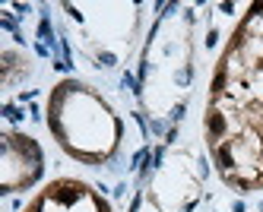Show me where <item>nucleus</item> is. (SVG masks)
I'll return each instance as SVG.
<instances>
[{"label":"nucleus","mask_w":263,"mask_h":212,"mask_svg":"<svg viewBox=\"0 0 263 212\" xmlns=\"http://www.w3.org/2000/svg\"><path fill=\"white\" fill-rule=\"evenodd\" d=\"M67 19L77 29L80 48L96 67H118L140 26L137 4H64Z\"/></svg>","instance_id":"20e7f679"},{"label":"nucleus","mask_w":263,"mask_h":212,"mask_svg":"<svg viewBox=\"0 0 263 212\" xmlns=\"http://www.w3.org/2000/svg\"><path fill=\"white\" fill-rule=\"evenodd\" d=\"M23 212H115L92 184L77 178H54L35 194Z\"/></svg>","instance_id":"39448f33"},{"label":"nucleus","mask_w":263,"mask_h":212,"mask_svg":"<svg viewBox=\"0 0 263 212\" xmlns=\"http://www.w3.org/2000/svg\"><path fill=\"white\" fill-rule=\"evenodd\" d=\"M45 171V152L29 133H4V165H0V187L4 194L29 190Z\"/></svg>","instance_id":"423d86ee"},{"label":"nucleus","mask_w":263,"mask_h":212,"mask_svg":"<svg viewBox=\"0 0 263 212\" xmlns=\"http://www.w3.org/2000/svg\"><path fill=\"white\" fill-rule=\"evenodd\" d=\"M48 130L70 159L105 165L118 156L124 121L102 92L80 80H64L48 95Z\"/></svg>","instance_id":"f03ea898"},{"label":"nucleus","mask_w":263,"mask_h":212,"mask_svg":"<svg viewBox=\"0 0 263 212\" xmlns=\"http://www.w3.org/2000/svg\"><path fill=\"white\" fill-rule=\"evenodd\" d=\"M203 140L216 175L232 190H263V4L248 7L219 54Z\"/></svg>","instance_id":"f257e3e1"},{"label":"nucleus","mask_w":263,"mask_h":212,"mask_svg":"<svg viewBox=\"0 0 263 212\" xmlns=\"http://www.w3.org/2000/svg\"><path fill=\"white\" fill-rule=\"evenodd\" d=\"M181 23V16H165L146 51L143 102L156 118L175 111V105L187 95V83H191V32H187V26L178 29Z\"/></svg>","instance_id":"7ed1b4c3"}]
</instances>
